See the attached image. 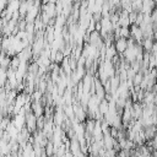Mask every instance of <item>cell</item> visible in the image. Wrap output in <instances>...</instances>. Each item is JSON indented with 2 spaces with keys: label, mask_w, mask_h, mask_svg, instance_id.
<instances>
[{
  "label": "cell",
  "mask_w": 157,
  "mask_h": 157,
  "mask_svg": "<svg viewBox=\"0 0 157 157\" xmlns=\"http://www.w3.org/2000/svg\"><path fill=\"white\" fill-rule=\"evenodd\" d=\"M0 13H1V10H0Z\"/></svg>",
  "instance_id": "7"
},
{
  "label": "cell",
  "mask_w": 157,
  "mask_h": 157,
  "mask_svg": "<svg viewBox=\"0 0 157 157\" xmlns=\"http://www.w3.org/2000/svg\"><path fill=\"white\" fill-rule=\"evenodd\" d=\"M56 6H55V4H53V2H48L45 6H44V13L49 17V18H52L53 16H54V13H55V11H56V9H55Z\"/></svg>",
  "instance_id": "2"
},
{
  "label": "cell",
  "mask_w": 157,
  "mask_h": 157,
  "mask_svg": "<svg viewBox=\"0 0 157 157\" xmlns=\"http://www.w3.org/2000/svg\"><path fill=\"white\" fill-rule=\"evenodd\" d=\"M63 60H64L63 52H56V53H55V63H61Z\"/></svg>",
  "instance_id": "6"
},
{
  "label": "cell",
  "mask_w": 157,
  "mask_h": 157,
  "mask_svg": "<svg viewBox=\"0 0 157 157\" xmlns=\"http://www.w3.org/2000/svg\"><path fill=\"white\" fill-rule=\"evenodd\" d=\"M142 74L141 72H139V74H135V76L132 77V80H134V83L136 85V86H139L140 83H141V81H142Z\"/></svg>",
  "instance_id": "4"
},
{
  "label": "cell",
  "mask_w": 157,
  "mask_h": 157,
  "mask_svg": "<svg viewBox=\"0 0 157 157\" xmlns=\"http://www.w3.org/2000/svg\"><path fill=\"white\" fill-rule=\"evenodd\" d=\"M113 47H114L115 52L124 53L126 50V48H128V39H125V38H117Z\"/></svg>",
  "instance_id": "1"
},
{
  "label": "cell",
  "mask_w": 157,
  "mask_h": 157,
  "mask_svg": "<svg viewBox=\"0 0 157 157\" xmlns=\"http://www.w3.org/2000/svg\"><path fill=\"white\" fill-rule=\"evenodd\" d=\"M45 153H47L49 157L52 156V153H53V142H52V141L45 145Z\"/></svg>",
  "instance_id": "5"
},
{
  "label": "cell",
  "mask_w": 157,
  "mask_h": 157,
  "mask_svg": "<svg viewBox=\"0 0 157 157\" xmlns=\"http://www.w3.org/2000/svg\"><path fill=\"white\" fill-rule=\"evenodd\" d=\"M142 45H144V49H147V50H151L152 45H153V42L151 38H146L144 42H142Z\"/></svg>",
  "instance_id": "3"
}]
</instances>
